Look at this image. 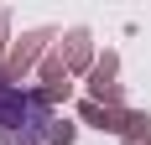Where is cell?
<instances>
[{"label": "cell", "mask_w": 151, "mask_h": 145, "mask_svg": "<svg viewBox=\"0 0 151 145\" xmlns=\"http://www.w3.org/2000/svg\"><path fill=\"white\" fill-rule=\"evenodd\" d=\"M47 109H52V104L42 99V88L26 93V88H16L11 78L0 72V140L5 145H37V140H47V130H52Z\"/></svg>", "instance_id": "cell-1"}, {"label": "cell", "mask_w": 151, "mask_h": 145, "mask_svg": "<svg viewBox=\"0 0 151 145\" xmlns=\"http://www.w3.org/2000/svg\"><path fill=\"white\" fill-rule=\"evenodd\" d=\"M52 36H58L52 26H37V31H21V36L11 42V57H5V68H0V72H5L11 83H16V78H26V68H31V62H37V57L47 52V42H52Z\"/></svg>", "instance_id": "cell-2"}, {"label": "cell", "mask_w": 151, "mask_h": 145, "mask_svg": "<svg viewBox=\"0 0 151 145\" xmlns=\"http://www.w3.org/2000/svg\"><path fill=\"white\" fill-rule=\"evenodd\" d=\"M58 52H63V62H68V72H94V62H99V57H94V36L83 26L68 31V36L58 42Z\"/></svg>", "instance_id": "cell-3"}, {"label": "cell", "mask_w": 151, "mask_h": 145, "mask_svg": "<svg viewBox=\"0 0 151 145\" xmlns=\"http://www.w3.org/2000/svg\"><path fill=\"white\" fill-rule=\"evenodd\" d=\"M125 114H130V109H104V104H94V99H78V119L94 124V130H104V135H120Z\"/></svg>", "instance_id": "cell-4"}, {"label": "cell", "mask_w": 151, "mask_h": 145, "mask_svg": "<svg viewBox=\"0 0 151 145\" xmlns=\"http://www.w3.org/2000/svg\"><path fill=\"white\" fill-rule=\"evenodd\" d=\"M120 140H125V145H146V140H151V114H146V109H130V114H125Z\"/></svg>", "instance_id": "cell-5"}, {"label": "cell", "mask_w": 151, "mask_h": 145, "mask_svg": "<svg viewBox=\"0 0 151 145\" xmlns=\"http://www.w3.org/2000/svg\"><path fill=\"white\" fill-rule=\"evenodd\" d=\"M63 83H73V72H68L63 52H47L42 57V88H63Z\"/></svg>", "instance_id": "cell-6"}, {"label": "cell", "mask_w": 151, "mask_h": 145, "mask_svg": "<svg viewBox=\"0 0 151 145\" xmlns=\"http://www.w3.org/2000/svg\"><path fill=\"white\" fill-rule=\"evenodd\" d=\"M78 140V124H68V119H52V130H47V145H73Z\"/></svg>", "instance_id": "cell-7"}, {"label": "cell", "mask_w": 151, "mask_h": 145, "mask_svg": "<svg viewBox=\"0 0 151 145\" xmlns=\"http://www.w3.org/2000/svg\"><path fill=\"white\" fill-rule=\"evenodd\" d=\"M115 72H120V57H115V52H99V62H94V72H89V78H104V83H115Z\"/></svg>", "instance_id": "cell-8"}, {"label": "cell", "mask_w": 151, "mask_h": 145, "mask_svg": "<svg viewBox=\"0 0 151 145\" xmlns=\"http://www.w3.org/2000/svg\"><path fill=\"white\" fill-rule=\"evenodd\" d=\"M5 31H11V11H0V68H5V57H11V42H5Z\"/></svg>", "instance_id": "cell-9"}, {"label": "cell", "mask_w": 151, "mask_h": 145, "mask_svg": "<svg viewBox=\"0 0 151 145\" xmlns=\"http://www.w3.org/2000/svg\"><path fill=\"white\" fill-rule=\"evenodd\" d=\"M146 145H151V140H146Z\"/></svg>", "instance_id": "cell-10"}]
</instances>
